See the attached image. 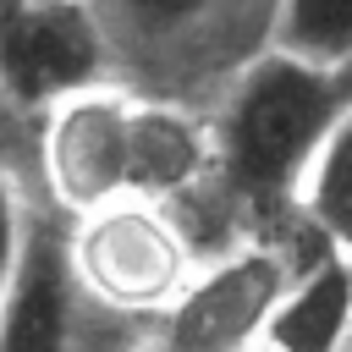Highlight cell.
Wrapping results in <instances>:
<instances>
[{
	"mask_svg": "<svg viewBox=\"0 0 352 352\" xmlns=\"http://www.w3.org/2000/svg\"><path fill=\"white\" fill-rule=\"evenodd\" d=\"M346 110H352V72H330L286 50H264L231 77L209 121L214 176L248 204L297 198L314 154L324 148V138Z\"/></svg>",
	"mask_w": 352,
	"mask_h": 352,
	"instance_id": "6da1fadb",
	"label": "cell"
},
{
	"mask_svg": "<svg viewBox=\"0 0 352 352\" xmlns=\"http://www.w3.org/2000/svg\"><path fill=\"white\" fill-rule=\"evenodd\" d=\"M66 236L82 297L121 319H160L198 270L170 204L116 198L104 209L66 220Z\"/></svg>",
	"mask_w": 352,
	"mask_h": 352,
	"instance_id": "7a4b0ae2",
	"label": "cell"
},
{
	"mask_svg": "<svg viewBox=\"0 0 352 352\" xmlns=\"http://www.w3.org/2000/svg\"><path fill=\"white\" fill-rule=\"evenodd\" d=\"M99 82H116V38L99 0H0V99L16 121H38Z\"/></svg>",
	"mask_w": 352,
	"mask_h": 352,
	"instance_id": "3957f363",
	"label": "cell"
},
{
	"mask_svg": "<svg viewBox=\"0 0 352 352\" xmlns=\"http://www.w3.org/2000/svg\"><path fill=\"white\" fill-rule=\"evenodd\" d=\"M132 110L126 82H99L38 116L33 154L55 214L77 220L116 198H132Z\"/></svg>",
	"mask_w": 352,
	"mask_h": 352,
	"instance_id": "277c9868",
	"label": "cell"
},
{
	"mask_svg": "<svg viewBox=\"0 0 352 352\" xmlns=\"http://www.w3.org/2000/svg\"><path fill=\"white\" fill-rule=\"evenodd\" d=\"M292 264L275 248H231L192 270L176 302L154 319V352H258Z\"/></svg>",
	"mask_w": 352,
	"mask_h": 352,
	"instance_id": "5b68a950",
	"label": "cell"
},
{
	"mask_svg": "<svg viewBox=\"0 0 352 352\" xmlns=\"http://www.w3.org/2000/svg\"><path fill=\"white\" fill-rule=\"evenodd\" d=\"M82 308H94L72 270V236L66 214L38 220L22 253V270L0 302V352H77Z\"/></svg>",
	"mask_w": 352,
	"mask_h": 352,
	"instance_id": "8992f818",
	"label": "cell"
},
{
	"mask_svg": "<svg viewBox=\"0 0 352 352\" xmlns=\"http://www.w3.org/2000/svg\"><path fill=\"white\" fill-rule=\"evenodd\" d=\"M214 176V126L170 99H143L132 110V198L170 204Z\"/></svg>",
	"mask_w": 352,
	"mask_h": 352,
	"instance_id": "52a82bcc",
	"label": "cell"
},
{
	"mask_svg": "<svg viewBox=\"0 0 352 352\" xmlns=\"http://www.w3.org/2000/svg\"><path fill=\"white\" fill-rule=\"evenodd\" d=\"M352 346V253L324 248L292 275L286 297L264 324L258 352H346Z\"/></svg>",
	"mask_w": 352,
	"mask_h": 352,
	"instance_id": "ba28073f",
	"label": "cell"
},
{
	"mask_svg": "<svg viewBox=\"0 0 352 352\" xmlns=\"http://www.w3.org/2000/svg\"><path fill=\"white\" fill-rule=\"evenodd\" d=\"M270 50L352 72V0H275Z\"/></svg>",
	"mask_w": 352,
	"mask_h": 352,
	"instance_id": "9c48e42d",
	"label": "cell"
},
{
	"mask_svg": "<svg viewBox=\"0 0 352 352\" xmlns=\"http://www.w3.org/2000/svg\"><path fill=\"white\" fill-rule=\"evenodd\" d=\"M297 209L324 231L330 248L352 253V110L336 121V132L314 154V165L297 187Z\"/></svg>",
	"mask_w": 352,
	"mask_h": 352,
	"instance_id": "30bf717a",
	"label": "cell"
},
{
	"mask_svg": "<svg viewBox=\"0 0 352 352\" xmlns=\"http://www.w3.org/2000/svg\"><path fill=\"white\" fill-rule=\"evenodd\" d=\"M214 6L220 0H99L110 38H143V44H165V38L204 28Z\"/></svg>",
	"mask_w": 352,
	"mask_h": 352,
	"instance_id": "8fae6325",
	"label": "cell"
},
{
	"mask_svg": "<svg viewBox=\"0 0 352 352\" xmlns=\"http://www.w3.org/2000/svg\"><path fill=\"white\" fill-rule=\"evenodd\" d=\"M28 236H33V209H28V187L11 165H0V302L22 270V253H28Z\"/></svg>",
	"mask_w": 352,
	"mask_h": 352,
	"instance_id": "7c38bea8",
	"label": "cell"
},
{
	"mask_svg": "<svg viewBox=\"0 0 352 352\" xmlns=\"http://www.w3.org/2000/svg\"><path fill=\"white\" fill-rule=\"evenodd\" d=\"M11 126H16V116H11V104L0 99V143H6V132H11Z\"/></svg>",
	"mask_w": 352,
	"mask_h": 352,
	"instance_id": "4fadbf2b",
	"label": "cell"
},
{
	"mask_svg": "<svg viewBox=\"0 0 352 352\" xmlns=\"http://www.w3.org/2000/svg\"><path fill=\"white\" fill-rule=\"evenodd\" d=\"M0 165H6V160H0Z\"/></svg>",
	"mask_w": 352,
	"mask_h": 352,
	"instance_id": "5bb4252c",
	"label": "cell"
},
{
	"mask_svg": "<svg viewBox=\"0 0 352 352\" xmlns=\"http://www.w3.org/2000/svg\"><path fill=\"white\" fill-rule=\"evenodd\" d=\"M346 352H352V346H346Z\"/></svg>",
	"mask_w": 352,
	"mask_h": 352,
	"instance_id": "9a60e30c",
	"label": "cell"
}]
</instances>
